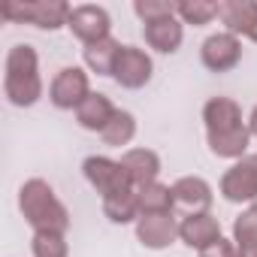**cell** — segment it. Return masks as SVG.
Wrapping results in <instances>:
<instances>
[{
	"instance_id": "d6986e66",
	"label": "cell",
	"mask_w": 257,
	"mask_h": 257,
	"mask_svg": "<svg viewBox=\"0 0 257 257\" xmlns=\"http://www.w3.org/2000/svg\"><path fill=\"white\" fill-rule=\"evenodd\" d=\"M137 200H140V215H167L176 209L173 185H164V182H152L146 188H137Z\"/></svg>"
},
{
	"instance_id": "30bf717a",
	"label": "cell",
	"mask_w": 257,
	"mask_h": 257,
	"mask_svg": "<svg viewBox=\"0 0 257 257\" xmlns=\"http://www.w3.org/2000/svg\"><path fill=\"white\" fill-rule=\"evenodd\" d=\"M200 61L209 73H230L242 61V40L227 34V31L212 34L200 46Z\"/></svg>"
},
{
	"instance_id": "9c48e42d",
	"label": "cell",
	"mask_w": 257,
	"mask_h": 257,
	"mask_svg": "<svg viewBox=\"0 0 257 257\" xmlns=\"http://www.w3.org/2000/svg\"><path fill=\"white\" fill-rule=\"evenodd\" d=\"M67 28L73 31V37L82 43V46H91V43H100L106 37H112V19L103 7L97 4H82V7H73L70 13V22Z\"/></svg>"
},
{
	"instance_id": "603a6c76",
	"label": "cell",
	"mask_w": 257,
	"mask_h": 257,
	"mask_svg": "<svg viewBox=\"0 0 257 257\" xmlns=\"http://www.w3.org/2000/svg\"><path fill=\"white\" fill-rule=\"evenodd\" d=\"M31 251H34V257H67L70 245H67L64 233H49L46 230V233H34Z\"/></svg>"
},
{
	"instance_id": "d4e9b609",
	"label": "cell",
	"mask_w": 257,
	"mask_h": 257,
	"mask_svg": "<svg viewBox=\"0 0 257 257\" xmlns=\"http://www.w3.org/2000/svg\"><path fill=\"white\" fill-rule=\"evenodd\" d=\"M134 13L143 19V25H149V22L176 16V4H170V0H137V4H134Z\"/></svg>"
},
{
	"instance_id": "ba28073f",
	"label": "cell",
	"mask_w": 257,
	"mask_h": 257,
	"mask_svg": "<svg viewBox=\"0 0 257 257\" xmlns=\"http://www.w3.org/2000/svg\"><path fill=\"white\" fill-rule=\"evenodd\" d=\"M152 73H155V64H152V55L140 46H124L118 61H115V70H112V79L127 88V91H137V88H146L152 82Z\"/></svg>"
},
{
	"instance_id": "e0dca14e",
	"label": "cell",
	"mask_w": 257,
	"mask_h": 257,
	"mask_svg": "<svg viewBox=\"0 0 257 257\" xmlns=\"http://www.w3.org/2000/svg\"><path fill=\"white\" fill-rule=\"evenodd\" d=\"M115 112H118V109L112 106V100H109L106 94L91 91V94H88V100L76 109V121H79V127H85V131L103 134V127L112 121V115H115Z\"/></svg>"
},
{
	"instance_id": "ac0fdd59",
	"label": "cell",
	"mask_w": 257,
	"mask_h": 257,
	"mask_svg": "<svg viewBox=\"0 0 257 257\" xmlns=\"http://www.w3.org/2000/svg\"><path fill=\"white\" fill-rule=\"evenodd\" d=\"M121 49H124V46H121L115 37H106V40H100V43L85 46V49H82V61H85V67H88L91 73H97V76H112Z\"/></svg>"
},
{
	"instance_id": "8fae6325",
	"label": "cell",
	"mask_w": 257,
	"mask_h": 257,
	"mask_svg": "<svg viewBox=\"0 0 257 257\" xmlns=\"http://www.w3.org/2000/svg\"><path fill=\"white\" fill-rule=\"evenodd\" d=\"M137 239L152 248V251H164L179 239V221L173 212L167 215H140L137 221Z\"/></svg>"
},
{
	"instance_id": "6da1fadb",
	"label": "cell",
	"mask_w": 257,
	"mask_h": 257,
	"mask_svg": "<svg viewBox=\"0 0 257 257\" xmlns=\"http://www.w3.org/2000/svg\"><path fill=\"white\" fill-rule=\"evenodd\" d=\"M206 143L215 158L242 161L251 143L248 121H242V109L233 97H209L203 106Z\"/></svg>"
},
{
	"instance_id": "52a82bcc",
	"label": "cell",
	"mask_w": 257,
	"mask_h": 257,
	"mask_svg": "<svg viewBox=\"0 0 257 257\" xmlns=\"http://www.w3.org/2000/svg\"><path fill=\"white\" fill-rule=\"evenodd\" d=\"M91 94V82H88V73L82 67H64L58 70V76L52 79L49 85V100L55 109H79Z\"/></svg>"
},
{
	"instance_id": "83f0119b",
	"label": "cell",
	"mask_w": 257,
	"mask_h": 257,
	"mask_svg": "<svg viewBox=\"0 0 257 257\" xmlns=\"http://www.w3.org/2000/svg\"><path fill=\"white\" fill-rule=\"evenodd\" d=\"M239 257H257V248H239Z\"/></svg>"
},
{
	"instance_id": "ffe728a7",
	"label": "cell",
	"mask_w": 257,
	"mask_h": 257,
	"mask_svg": "<svg viewBox=\"0 0 257 257\" xmlns=\"http://www.w3.org/2000/svg\"><path fill=\"white\" fill-rule=\"evenodd\" d=\"M134 137H137V118H134V112H127V109H118L112 115V121L103 127V134H100L103 146H109V149L131 146Z\"/></svg>"
},
{
	"instance_id": "5bb4252c",
	"label": "cell",
	"mask_w": 257,
	"mask_h": 257,
	"mask_svg": "<svg viewBox=\"0 0 257 257\" xmlns=\"http://www.w3.org/2000/svg\"><path fill=\"white\" fill-rule=\"evenodd\" d=\"M143 37H146L149 49H155L161 55H173V52H179V46L185 40V25L179 22V16L158 19V22L143 25Z\"/></svg>"
},
{
	"instance_id": "4316f807",
	"label": "cell",
	"mask_w": 257,
	"mask_h": 257,
	"mask_svg": "<svg viewBox=\"0 0 257 257\" xmlns=\"http://www.w3.org/2000/svg\"><path fill=\"white\" fill-rule=\"evenodd\" d=\"M248 131H251V137H257V106H254L251 115H248Z\"/></svg>"
},
{
	"instance_id": "5b68a950",
	"label": "cell",
	"mask_w": 257,
	"mask_h": 257,
	"mask_svg": "<svg viewBox=\"0 0 257 257\" xmlns=\"http://www.w3.org/2000/svg\"><path fill=\"white\" fill-rule=\"evenodd\" d=\"M82 173L88 179V185L100 194V200H109V197H118V194H127V191H137L134 182L127 179L121 161H112L106 155H91L82 161Z\"/></svg>"
},
{
	"instance_id": "277c9868",
	"label": "cell",
	"mask_w": 257,
	"mask_h": 257,
	"mask_svg": "<svg viewBox=\"0 0 257 257\" xmlns=\"http://www.w3.org/2000/svg\"><path fill=\"white\" fill-rule=\"evenodd\" d=\"M73 7L64 0H7L0 7V16L16 25H34L40 31H58L67 28Z\"/></svg>"
},
{
	"instance_id": "7402d4cb",
	"label": "cell",
	"mask_w": 257,
	"mask_h": 257,
	"mask_svg": "<svg viewBox=\"0 0 257 257\" xmlns=\"http://www.w3.org/2000/svg\"><path fill=\"white\" fill-rule=\"evenodd\" d=\"M218 7L221 4H212V0H182V4H176V16L182 25L203 28L212 19H218Z\"/></svg>"
},
{
	"instance_id": "2e32d148",
	"label": "cell",
	"mask_w": 257,
	"mask_h": 257,
	"mask_svg": "<svg viewBox=\"0 0 257 257\" xmlns=\"http://www.w3.org/2000/svg\"><path fill=\"white\" fill-rule=\"evenodd\" d=\"M218 19L233 37H248L257 28V4L254 0H224L218 7Z\"/></svg>"
},
{
	"instance_id": "f546056e",
	"label": "cell",
	"mask_w": 257,
	"mask_h": 257,
	"mask_svg": "<svg viewBox=\"0 0 257 257\" xmlns=\"http://www.w3.org/2000/svg\"><path fill=\"white\" fill-rule=\"evenodd\" d=\"M251 206H254V209H257V200H254V203H251Z\"/></svg>"
},
{
	"instance_id": "4fadbf2b",
	"label": "cell",
	"mask_w": 257,
	"mask_h": 257,
	"mask_svg": "<svg viewBox=\"0 0 257 257\" xmlns=\"http://www.w3.org/2000/svg\"><path fill=\"white\" fill-rule=\"evenodd\" d=\"M173 197H176V206L185 209L188 215L194 212H209L215 194H212V185L200 176H182L179 182H173Z\"/></svg>"
},
{
	"instance_id": "f1b7e54d",
	"label": "cell",
	"mask_w": 257,
	"mask_h": 257,
	"mask_svg": "<svg viewBox=\"0 0 257 257\" xmlns=\"http://www.w3.org/2000/svg\"><path fill=\"white\" fill-rule=\"evenodd\" d=\"M248 40H251V43H257V28H254L251 34H248Z\"/></svg>"
},
{
	"instance_id": "cb8c5ba5",
	"label": "cell",
	"mask_w": 257,
	"mask_h": 257,
	"mask_svg": "<svg viewBox=\"0 0 257 257\" xmlns=\"http://www.w3.org/2000/svg\"><path fill=\"white\" fill-rule=\"evenodd\" d=\"M233 242L236 248H257V209L248 206L233 221Z\"/></svg>"
},
{
	"instance_id": "484cf974",
	"label": "cell",
	"mask_w": 257,
	"mask_h": 257,
	"mask_svg": "<svg viewBox=\"0 0 257 257\" xmlns=\"http://www.w3.org/2000/svg\"><path fill=\"white\" fill-rule=\"evenodd\" d=\"M200 257H239V248H236V242L233 239H218V242H212V245H206L203 251H200Z\"/></svg>"
},
{
	"instance_id": "8992f818",
	"label": "cell",
	"mask_w": 257,
	"mask_h": 257,
	"mask_svg": "<svg viewBox=\"0 0 257 257\" xmlns=\"http://www.w3.org/2000/svg\"><path fill=\"white\" fill-rule=\"evenodd\" d=\"M221 197L227 203H254L257 200V155H245L233 161V167L221 176Z\"/></svg>"
},
{
	"instance_id": "9a60e30c",
	"label": "cell",
	"mask_w": 257,
	"mask_h": 257,
	"mask_svg": "<svg viewBox=\"0 0 257 257\" xmlns=\"http://www.w3.org/2000/svg\"><path fill=\"white\" fill-rule=\"evenodd\" d=\"M121 167H124L127 179L134 182V188H146V185L158 182V176H161V158L152 149H127L121 155Z\"/></svg>"
},
{
	"instance_id": "7a4b0ae2",
	"label": "cell",
	"mask_w": 257,
	"mask_h": 257,
	"mask_svg": "<svg viewBox=\"0 0 257 257\" xmlns=\"http://www.w3.org/2000/svg\"><path fill=\"white\" fill-rule=\"evenodd\" d=\"M4 94L13 106L28 109L43 97V76H40V55L34 46L19 43L7 52L4 64Z\"/></svg>"
},
{
	"instance_id": "3957f363",
	"label": "cell",
	"mask_w": 257,
	"mask_h": 257,
	"mask_svg": "<svg viewBox=\"0 0 257 257\" xmlns=\"http://www.w3.org/2000/svg\"><path fill=\"white\" fill-rule=\"evenodd\" d=\"M19 209L34 233H67L70 227V212L46 179H28L19 188Z\"/></svg>"
},
{
	"instance_id": "7c38bea8",
	"label": "cell",
	"mask_w": 257,
	"mask_h": 257,
	"mask_svg": "<svg viewBox=\"0 0 257 257\" xmlns=\"http://www.w3.org/2000/svg\"><path fill=\"white\" fill-rule=\"evenodd\" d=\"M179 239L188 245V248H197L203 251L206 245L218 242L221 239V224L212 212H194V215H185L179 221Z\"/></svg>"
},
{
	"instance_id": "44dd1931",
	"label": "cell",
	"mask_w": 257,
	"mask_h": 257,
	"mask_svg": "<svg viewBox=\"0 0 257 257\" xmlns=\"http://www.w3.org/2000/svg\"><path fill=\"white\" fill-rule=\"evenodd\" d=\"M100 203H103V215H106L112 224L140 221V200H137V191H127V194H118V197H109V200H100Z\"/></svg>"
}]
</instances>
